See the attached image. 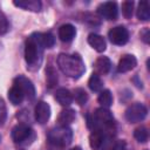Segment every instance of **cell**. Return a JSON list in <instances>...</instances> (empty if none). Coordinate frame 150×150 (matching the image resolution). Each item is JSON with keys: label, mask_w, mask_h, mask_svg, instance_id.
Listing matches in <instances>:
<instances>
[{"label": "cell", "mask_w": 150, "mask_h": 150, "mask_svg": "<svg viewBox=\"0 0 150 150\" xmlns=\"http://www.w3.org/2000/svg\"><path fill=\"white\" fill-rule=\"evenodd\" d=\"M57 66L61 71L71 79H79L83 75L86 67L79 54H60L57 56Z\"/></svg>", "instance_id": "1"}, {"label": "cell", "mask_w": 150, "mask_h": 150, "mask_svg": "<svg viewBox=\"0 0 150 150\" xmlns=\"http://www.w3.org/2000/svg\"><path fill=\"white\" fill-rule=\"evenodd\" d=\"M42 54V46L39 41V33H33L26 40L25 45V59L28 66H35L40 63Z\"/></svg>", "instance_id": "2"}, {"label": "cell", "mask_w": 150, "mask_h": 150, "mask_svg": "<svg viewBox=\"0 0 150 150\" xmlns=\"http://www.w3.org/2000/svg\"><path fill=\"white\" fill-rule=\"evenodd\" d=\"M73 131L69 127H56L48 132V142L55 146H67L71 143Z\"/></svg>", "instance_id": "3"}, {"label": "cell", "mask_w": 150, "mask_h": 150, "mask_svg": "<svg viewBox=\"0 0 150 150\" xmlns=\"http://www.w3.org/2000/svg\"><path fill=\"white\" fill-rule=\"evenodd\" d=\"M148 115V109L144 104L142 103H134L131 105H129L125 110V120L129 123H137L143 121Z\"/></svg>", "instance_id": "4"}, {"label": "cell", "mask_w": 150, "mask_h": 150, "mask_svg": "<svg viewBox=\"0 0 150 150\" xmlns=\"http://www.w3.org/2000/svg\"><path fill=\"white\" fill-rule=\"evenodd\" d=\"M108 38L111 41V43L117 46H123L129 40V32L124 26H116L109 30Z\"/></svg>", "instance_id": "5"}, {"label": "cell", "mask_w": 150, "mask_h": 150, "mask_svg": "<svg viewBox=\"0 0 150 150\" xmlns=\"http://www.w3.org/2000/svg\"><path fill=\"white\" fill-rule=\"evenodd\" d=\"M14 84L21 89V91L23 93L27 100L32 101L35 98V87L29 79L25 77L23 75H19L14 79Z\"/></svg>", "instance_id": "6"}, {"label": "cell", "mask_w": 150, "mask_h": 150, "mask_svg": "<svg viewBox=\"0 0 150 150\" xmlns=\"http://www.w3.org/2000/svg\"><path fill=\"white\" fill-rule=\"evenodd\" d=\"M11 136H12V139H13L15 143L21 144V143H23L25 141L29 139L30 136H34V132H33V130H32L28 125H26V124H23V123H20V124L15 125V127L12 129Z\"/></svg>", "instance_id": "7"}, {"label": "cell", "mask_w": 150, "mask_h": 150, "mask_svg": "<svg viewBox=\"0 0 150 150\" xmlns=\"http://www.w3.org/2000/svg\"><path fill=\"white\" fill-rule=\"evenodd\" d=\"M97 13L105 20H116L118 16L117 4L114 1H105L97 7Z\"/></svg>", "instance_id": "8"}, {"label": "cell", "mask_w": 150, "mask_h": 150, "mask_svg": "<svg viewBox=\"0 0 150 150\" xmlns=\"http://www.w3.org/2000/svg\"><path fill=\"white\" fill-rule=\"evenodd\" d=\"M34 115H35V120H36L38 123H40V124L47 123V121L50 117V107H49V104L47 102H43V101L38 102V104L35 105Z\"/></svg>", "instance_id": "9"}, {"label": "cell", "mask_w": 150, "mask_h": 150, "mask_svg": "<svg viewBox=\"0 0 150 150\" xmlns=\"http://www.w3.org/2000/svg\"><path fill=\"white\" fill-rule=\"evenodd\" d=\"M137 64V60L134 55L131 54H125L123 55L120 61H118V66H117V70L120 73H127L131 69H134Z\"/></svg>", "instance_id": "10"}, {"label": "cell", "mask_w": 150, "mask_h": 150, "mask_svg": "<svg viewBox=\"0 0 150 150\" xmlns=\"http://www.w3.org/2000/svg\"><path fill=\"white\" fill-rule=\"evenodd\" d=\"M111 68V61L109 60V57L107 56H100L95 63H94V69H95V74L100 75H105L109 73Z\"/></svg>", "instance_id": "11"}, {"label": "cell", "mask_w": 150, "mask_h": 150, "mask_svg": "<svg viewBox=\"0 0 150 150\" xmlns=\"http://www.w3.org/2000/svg\"><path fill=\"white\" fill-rule=\"evenodd\" d=\"M55 100L62 107H68L71 104L74 98H73V94L70 93V90H68L66 88H59L55 91Z\"/></svg>", "instance_id": "12"}, {"label": "cell", "mask_w": 150, "mask_h": 150, "mask_svg": "<svg viewBox=\"0 0 150 150\" xmlns=\"http://www.w3.org/2000/svg\"><path fill=\"white\" fill-rule=\"evenodd\" d=\"M13 4L16 7H20L26 11H32V12H40L42 7L41 1L39 0H19V1L15 0L13 1Z\"/></svg>", "instance_id": "13"}, {"label": "cell", "mask_w": 150, "mask_h": 150, "mask_svg": "<svg viewBox=\"0 0 150 150\" xmlns=\"http://www.w3.org/2000/svg\"><path fill=\"white\" fill-rule=\"evenodd\" d=\"M76 35V29L73 25L70 23H64L59 28V38L63 42H69L71 41Z\"/></svg>", "instance_id": "14"}, {"label": "cell", "mask_w": 150, "mask_h": 150, "mask_svg": "<svg viewBox=\"0 0 150 150\" xmlns=\"http://www.w3.org/2000/svg\"><path fill=\"white\" fill-rule=\"evenodd\" d=\"M105 135L101 130H93L89 135V145L93 150H100L104 143Z\"/></svg>", "instance_id": "15"}, {"label": "cell", "mask_w": 150, "mask_h": 150, "mask_svg": "<svg viewBox=\"0 0 150 150\" xmlns=\"http://www.w3.org/2000/svg\"><path fill=\"white\" fill-rule=\"evenodd\" d=\"M88 43L98 53H102L107 48V43H105V40L103 36L98 35V34H95V33H91L89 34L88 36Z\"/></svg>", "instance_id": "16"}, {"label": "cell", "mask_w": 150, "mask_h": 150, "mask_svg": "<svg viewBox=\"0 0 150 150\" xmlns=\"http://www.w3.org/2000/svg\"><path fill=\"white\" fill-rule=\"evenodd\" d=\"M74 120H75V111L70 108L63 109L57 117L59 125H61V127H68L69 124H71L74 122Z\"/></svg>", "instance_id": "17"}, {"label": "cell", "mask_w": 150, "mask_h": 150, "mask_svg": "<svg viewBox=\"0 0 150 150\" xmlns=\"http://www.w3.org/2000/svg\"><path fill=\"white\" fill-rule=\"evenodd\" d=\"M23 98H25V95L21 91V89L18 86L13 84L12 88L8 90V100L11 101V103L14 105H18L23 101Z\"/></svg>", "instance_id": "18"}, {"label": "cell", "mask_w": 150, "mask_h": 150, "mask_svg": "<svg viewBox=\"0 0 150 150\" xmlns=\"http://www.w3.org/2000/svg\"><path fill=\"white\" fill-rule=\"evenodd\" d=\"M136 15L141 21H148L150 19V6L148 1H141L138 4Z\"/></svg>", "instance_id": "19"}, {"label": "cell", "mask_w": 150, "mask_h": 150, "mask_svg": "<svg viewBox=\"0 0 150 150\" xmlns=\"http://www.w3.org/2000/svg\"><path fill=\"white\" fill-rule=\"evenodd\" d=\"M97 101L102 105V108L108 109L109 107H111V104H112V95H111L110 90H108V89L101 90L100 95L97 97Z\"/></svg>", "instance_id": "20"}, {"label": "cell", "mask_w": 150, "mask_h": 150, "mask_svg": "<svg viewBox=\"0 0 150 150\" xmlns=\"http://www.w3.org/2000/svg\"><path fill=\"white\" fill-rule=\"evenodd\" d=\"M88 86L90 88V90L95 91V93H98L103 89V82L101 80V77L97 75V74H91V76L89 77V81H88Z\"/></svg>", "instance_id": "21"}, {"label": "cell", "mask_w": 150, "mask_h": 150, "mask_svg": "<svg viewBox=\"0 0 150 150\" xmlns=\"http://www.w3.org/2000/svg\"><path fill=\"white\" fill-rule=\"evenodd\" d=\"M39 41L42 46V48H52L55 43V39L52 33H39Z\"/></svg>", "instance_id": "22"}, {"label": "cell", "mask_w": 150, "mask_h": 150, "mask_svg": "<svg viewBox=\"0 0 150 150\" xmlns=\"http://www.w3.org/2000/svg\"><path fill=\"white\" fill-rule=\"evenodd\" d=\"M46 80L49 88H53L57 84V74L53 67H48L46 69Z\"/></svg>", "instance_id": "23"}, {"label": "cell", "mask_w": 150, "mask_h": 150, "mask_svg": "<svg viewBox=\"0 0 150 150\" xmlns=\"http://www.w3.org/2000/svg\"><path fill=\"white\" fill-rule=\"evenodd\" d=\"M134 137L139 142V143H145L148 141V137H149V132H148V129L143 125L136 128L134 130Z\"/></svg>", "instance_id": "24"}, {"label": "cell", "mask_w": 150, "mask_h": 150, "mask_svg": "<svg viewBox=\"0 0 150 150\" xmlns=\"http://www.w3.org/2000/svg\"><path fill=\"white\" fill-rule=\"evenodd\" d=\"M73 98H75V101L77 102V104L83 105V104H86V102H87V100H88V95H87V93H86L84 89H82V88H76V89L74 90Z\"/></svg>", "instance_id": "25"}, {"label": "cell", "mask_w": 150, "mask_h": 150, "mask_svg": "<svg viewBox=\"0 0 150 150\" xmlns=\"http://www.w3.org/2000/svg\"><path fill=\"white\" fill-rule=\"evenodd\" d=\"M132 12H134V1H124L122 4V13L124 18L130 19L132 16Z\"/></svg>", "instance_id": "26"}, {"label": "cell", "mask_w": 150, "mask_h": 150, "mask_svg": "<svg viewBox=\"0 0 150 150\" xmlns=\"http://www.w3.org/2000/svg\"><path fill=\"white\" fill-rule=\"evenodd\" d=\"M9 29V23L4 13H0V35H4L8 32Z\"/></svg>", "instance_id": "27"}, {"label": "cell", "mask_w": 150, "mask_h": 150, "mask_svg": "<svg viewBox=\"0 0 150 150\" xmlns=\"http://www.w3.org/2000/svg\"><path fill=\"white\" fill-rule=\"evenodd\" d=\"M141 38H142V40L145 43H149L150 42V30H149V28H144L141 32Z\"/></svg>", "instance_id": "28"}, {"label": "cell", "mask_w": 150, "mask_h": 150, "mask_svg": "<svg viewBox=\"0 0 150 150\" xmlns=\"http://www.w3.org/2000/svg\"><path fill=\"white\" fill-rule=\"evenodd\" d=\"M111 150H127L125 142H123V141H118V142H116V143L112 145Z\"/></svg>", "instance_id": "29"}, {"label": "cell", "mask_w": 150, "mask_h": 150, "mask_svg": "<svg viewBox=\"0 0 150 150\" xmlns=\"http://www.w3.org/2000/svg\"><path fill=\"white\" fill-rule=\"evenodd\" d=\"M70 150H82V149H81L80 146H75V148H71Z\"/></svg>", "instance_id": "30"}, {"label": "cell", "mask_w": 150, "mask_h": 150, "mask_svg": "<svg viewBox=\"0 0 150 150\" xmlns=\"http://www.w3.org/2000/svg\"><path fill=\"white\" fill-rule=\"evenodd\" d=\"M0 141H1V136H0Z\"/></svg>", "instance_id": "31"}]
</instances>
